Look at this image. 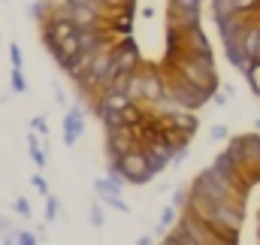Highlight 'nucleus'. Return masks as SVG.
Returning <instances> with one entry per match:
<instances>
[{
    "instance_id": "14",
    "label": "nucleus",
    "mask_w": 260,
    "mask_h": 245,
    "mask_svg": "<svg viewBox=\"0 0 260 245\" xmlns=\"http://www.w3.org/2000/svg\"><path fill=\"white\" fill-rule=\"evenodd\" d=\"M12 91H18V94H24V91H27V79H24L21 67H12Z\"/></svg>"
},
{
    "instance_id": "21",
    "label": "nucleus",
    "mask_w": 260,
    "mask_h": 245,
    "mask_svg": "<svg viewBox=\"0 0 260 245\" xmlns=\"http://www.w3.org/2000/svg\"><path fill=\"white\" fill-rule=\"evenodd\" d=\"M30 185H34V188H37V191H40V194H43V197H46V194H49V182H46V179H43V176H34V179H30Z\"/></svg>"
},
{
    "instance_id": "23",
    "label": "nucleus",
    "mask_w": 260,
    "mask_h": 245,
    "mask_svg": "<svg viewBox=\"0 0 260 245\" xmlns=\"http://www.w3.org/2000/svg\"><path fill=\"white\" fill-rule=\"evenodd\" d=\"M176 9H200V0H173Z\"/></svg>"
},
{
    "instance_id": "22",
    "label": "nucleus",
    "mask_w": 260,
    "mask_h": 245,
    "mask_svg": "<svg viewBox=\"0 0 260 245\" xmlns=\"http://www.w3.org/2000/svg\"><path fill=\"white\" fill-rule=\"evenodd\" d=\"M9 61H12V67H21V49H18L15 43L9 46Z\"/></svg>"
},
{
    "instance_id": "8",
    "label": "nucleus",
    "mask_w": 260,
    "mask_h": 245,
    "mask_svg": "<svg viewBox=\"0 0 260 245\" xmlns=\"http://www.w3.org/2000/svg\"><path fill=\"white\" fill-rule=\"evenodd\" d=\"M112 30L121 34V37H127L130 30H133V6H121L118 9V15L112 18Z\"/></svg>"
},
{
    "instance_id": "1",
    "label": "nucleus",
    "mask_w": 260,
    "mask_h": 245,
    "mask_svg": "<svg viewBox=\"0 0 260 245\" xmlns=\"http://www.w3.org/2000/svg\"><path fill=\"white\" fill-rule=\"evenodd\" d=\"M130 97H142V100H164L167 97V82L160 79V73L154 67H139L133 73L130 82Z\"/></svg>"
},
{
    "instance_id": "20",
    "label": "nucleus",
    "mask_w": 260,
    "mask_h": 245,
    "mask_svg": "<svg viewBox=\"0 0 260 245\" xmlns=\"http://www.w3.org/2000/svg\"><path fill=\"white\" fill-rule=\"evenodd\" d=\"M91 224L94 227H103V209L100 206H91Z\"/></svg>"
},
{
    "instance_id": "17",
    "label": "nucleus",
    "mask_w": 260,
    "mask_h": 245,
    "mask_svg": "<svg viewBox=\"0 0 260 245\" xmlns=\"http://www.w3.org/2000/svg\"><path fill=\"white\" fill-rule=\"evenodd\" d=\"M15 212H18L21 218H30V203H27L24 197H18V200H15Z\"/></svg>"
},
{
    "instance_id": "19",
    "label": "nucleus",
    "mask_w": 260,
    "mask_h": 245,
    "mask_svg": "<svg viewBox=\"0 0 260 245\" xmlns=\"http://www.w3.org/2000/svg\"><path fill=\"white\" fill-rule=\"evenodd\" d=\"M30 130H37V133H46V136H49V124H46L43 115H37V118L30 121Z\"/></svg>"
},
{
    "instance_id": "18",
    "label": "nucleus",
    "mask_w": 260,
    "mask_h": 245,
    "mask_svg": "<svg viewBox=\"0 0 260 245\" xmlns=\"http://www.w3.org/2000/svg\"><path fill=\"white\" fill-rule=\"evenodd\" d=\"M248 79H251L254 91H260V64H251V67H248Z\"/></svg>"
},
{
    "instance_id": "5",
    "label": "nucleus",
    "mask_w": 260,
    "mask_h": 245,
    "mask_svg": "<svg viewBox=\"0 0 260 245\" xmlns=\"http://www.w3.org/2000/svg\"><path fill=\"white\" fill-rule=\"evenodd\" d=\"M112 58L118 64V70H127V73H136L139 70V52H136V43L127 37H121L115 46H112Z\"/></svg>"
},
{
    "instance_id": "13",
    "label": "nucleus",
    "mask_w": 260,
    "mask_h": 245,
    "mask_svg": "<svg viewBox=\"0 0 260 245\" xmlns=\"http://www.w3.org/2000/svg\"><path fill=\"white\" fill-rule=\"evenodd\" d=\"M58 209H61L58 197H55V194H46V221H49V224L58 218Z\"/></svg>"
},
{
    "instance_id": "4",
    "label": "nucleus",
    "mask_w": 260,
    "mask_h": 245,
    "mask_svg": "<svg viewBox=\"0 0 260 245\" xmlns=\"http://www.w3.org/2000/svg\"><path fill=\"white\" fill-rule=\"evenodd\" d=\"M139 142L130 136L127 124L124 127H118V130H106V155H109V161H118V158H124L127 151H133Z\"/></svg>"
},
{
    "instance_id": "10",
    "label": "nucleus",
    "mask_w": 260,
    "mask_h": 245,
    "mask_svg": "<svg viewBox=\"0 0 260 245\" xmlns=\"http://www.w3.org/2000/svg\"><path fill=\"white\" fill-rule=\"evenodd\" d=\"M100 121H103L106 130H118V127H124L121 109H106V112H100Z\"/></svg>"
},
{
    "instance_id": "7",
    "label": "nucleus",
    "mask_w": 260,
    "mask_h": 245,
    "mask_svg": "<svg viewBox=\"0 0 260 245\" xmlns=\"http://www.w3.org/2000/svg\"><path fill=\"white\" fill-rule=\"evenodd\" d=\"M130 100H133L130 91H112V88H109V91H103V97L97 100V112H94V115L100 118V112H106V109H124Z\"/></svg>"
},
{
    "instance_id": "6",
    "label": "nucleus",
    "mask_w": 260,
    "mask_h": 245,
    "mask_svg": "<svg viewBox=\"0 0 260 245\" xmlns=\"http://www.w3.org/2000/svg\"><path fill=\"white\" fill-rule=\"evenodd\" d=\"M82 130H85V115L79 109H70L64 115V142L67 145H76L79 136H82Z\"/></svg>"
},
{
    "instance_id": "25",
    "label": "nucleus",
    "mask_w": 260,
    "mask_h": 245,
    "mask_svg": "<svg viewBox=\"0 0 260 245\" xmlns=\"http://www.w3.org/2000/svg\"><path fill=\"white\" fill-rule=\"evenodd\" d=\"M40 12H43V3H34L30 6V18H40Z\"/></svg>"
},
{
    "instance_id": "3",
    "label": "nucleus",
    "mask_w": 260,
    "mask_h": 245,
    "mask_svg": "<svg viewBox=\"0 0 260 245\" xmlns=\"http://www.w3.org/2000/svg\"><path fill=\"white\" fill-rule=\"evenodd\" d=\"M118 167H121V173H124L127 182H148L154 176V170L148 167V161H145V155H142L139 145L133 151H127L124 158H118Z\"/></svg>"
},
{
    "instance_id": "15",
    "label": "nucleus",
    "mask_w": 260,
    "mask_h": 245,
    "mask_svg": "<svg viewBox=\"0 0 260 245\" xmlns=\"http://www.w3.org/2000/svg\"><path fill=\"white\" fill-rule=\"evenodd\" d=\"M100 200H103L106 206H112V209H118V212H124V215L130 212V206L124 203V200H121V194H109V197H100Z\"/></svg>"
},
{
    "instance_id": "11",
    "label": "nucleus",
    "mask_w": 260,
    "mask_h": 245,
    "mask_svg": "<svg viewBox=\"0 0 260 245\" xmlns=\"http://www.w3.org/2000/svg\"><path fill=\"white\" fill-rule=\"evenodd\" d=\"M121 118H124V124H136V121H142V118H145V112H142V109L130 100L127 106L121 109Z\"/></svg>"
},
{
    "instance_id": "9",
    "label": "nucleus",
    "mask_w": 260,
    "mask_h": 245,
    "mask_svg": "<svg viewBox=\"0 0 260 245\" xmlns=\"http://www.w3.org/2000/svg\"><path fill=\"white\" fill-rule=\"evenodd\" d=\"M27 148H30L34 164H37V167H46V155H43V148H40V133H37V130L27 133Z\"/></svg>"
},
{
    "instance_id": "16",
    "label": "nucleus",
    "mask_w": 260,
    "mask_h": 245,
    "mask_svg": "<svg viewBox=\"0 0 260 245\" xmlns=\"http://www.w3.org/2000/svg\"><path fill=\"white\" fill-rule=\"evenodd\" d=\"M9 242H21V245H37V236L30 233V230H18V233H12V236H6Z\"/></svg>"
},
{
    "instance_id": "24",
    "label": "nucleus",
    "mask_w": 260,
    "mask_h": 245,
    "mask_svg": "<svg viewBox=\"0 0 260 245\" xmlns=\"http://www.w3.org/2000/svg\"><path fill=\"white\" fill-rule=\"evenodd\" d=\"M173 218H176V215H173V209H164V215H160V224L167 227V224H173Z\"/></svg>"
},
{
    "instance_id": "2",
    "label": "nucleus",
    "mask_w": 260,
    "mask_h": 245,
    "mask_svg": "<svg viewBox=\"0 0 260 245\" xmlns=\"http://www.w3.org/2000/svg\"><path fill=\"white\" fill-rule=\"evenodd\" d=\"M79 27H76V21L70 18V12H67V6L61 9V12H55L52 18H49V24H46V30H43V46L52 52L61 40H67V37H73Z\"/></svg>"
},
{
    "instance_id": "12",
    "label": "nucleus",
    "mask_w": 260,
    "mask_h": 245,
    "mask_svg": "<svg viewBox=\"0 0 260 245\" xmlns=\"http://www.w3.org/2000/svg\"><path fill=\"white\" fill-rule=\"evenodd\" d=\"M94 191H97L100 197H109V194H121V188L112 182L109 176H106V179H97V182H94Z\"/></svg>"
}]
</instances>
